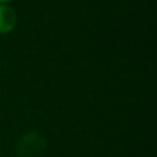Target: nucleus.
<instances>
[{
	"label": "nucleus",
	"instance_id": "nucleus-1",
	"mask_svg": "<svg viewBox=\"0 0 157 157\" xmlns=\"http://www.w3.org/2000/svg\"><path fill=\"white\" fill-rule=\"evenodd\" d=\"M18 25V15L11 4L0 3V35H10Z\"/></svg>",
	"mask_w": 157,
	"mask_h": 157
},
{
	"label": "nucleus",
	"instance_id": "nucleus-2",
	"mask_svg": "<svg viewBox=\"0 0 157 157\" xmlns=\"http://www.w3.org/2000/svg\"><path fill=\"white\" fill-rule=\"evenodd\" d=\"M13 0H0V3H4V4H10Z\"/></svg>",
	"mask_w": 157,
	"mask_h": 157
}]
</instances>
